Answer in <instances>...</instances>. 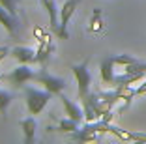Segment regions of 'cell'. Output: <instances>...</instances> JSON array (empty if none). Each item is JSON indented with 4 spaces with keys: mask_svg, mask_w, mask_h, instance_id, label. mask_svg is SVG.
I'll return each mask as SVG.
<instances>
[{
    "mask_svg": "<svg viewBox=\"0 0 146 144\" xmlns=\"http://www.w3.org/2000/svg\"><path fill=\"white\" fill-rule=\"evenodd\" d=\"M19 4H21V0H0V6H4L15 17H19Z\"/></svg>",
    "mask_w": 146,
    "mask_h": 144,
    "instance_id": "9a60e30c",
    "label": "cell"
},
{
    "mask_svg": "<svg viewBox=\"0 0 146 144\" xmlns=\"http://www.w3.org/2000/svg\"><path fill=\"white\" fill-rule=\"evenodd\" d=\"M71 71H73V77H75V81H77V94L79 98H84L86 94L90 92V84H92V75L88 71V58H84L81 64H75L71 66Z\"/></svg>",
    "mask_w": 146,
    "mask_h": 144,
    "instance_id": "3957f363",
    "label": "cell"
},
{
    "mask_svg": "<svg viewBox=\"0 0 146 144\" xmlns=\"http://www.w3.org/2000/svg\"><path fill=\"white\" fill-rule=\"evenodd\" d=\"M21 129H23V133H25V142H26V144H30L32 140H34L36 129H38V122L34 120V116L21 120Z\"/></svg>",
    "mask_w": 146,
    "mask_h": 144,
    "instance_id": "7c38bea8",
    "label": "cell"
},
{
    "mask_svg": "<svg viewBox=\"0 0 146 144\" xmlns=\"http://www.w3.org/2000/svg\"><path fill=\"white\" fill-rule=\"evenodd\" d=\"M112 60H114L116 66H122V68H125V66H129V64L139 62V60L133 58L131 54H118V56H112Z\"/></svg>",
    "mask_w": 146,
    "mask_h": 144,
    "instance_id": "e0dca14e",
    "label": "cell"
},
{
    "mask_svg": "<svg viewBox=\"0 0 146 144\" xmlns=\"http://www.w3.org/2000/svg\"><path fill=\"white\" fill-rule=\"evenodd\" d=\"M103 28H105V25H103V17H101V9L96 8L94 15H92V19H90V25H88V32H90V34H99Z\"/></svg>",
    "mask_w": 146,
    "mask_h": 144,
    "instance_id": "4fadbf2b",
    "label": "cell"
},
{
    "mask_svg": "<svg viewBox=\"0 0 146 144\" xmlns=\"http://www.w3.org/2000/svg\"><path fill=\"white\" fill-rule=\"evenodd\" d=\"M133 142H146V133H131Z\"/></svg>",
    "mask_w": 146,
    "mask_h": 144,
    "instance_id": "ac0fdd59",
    "label": "cell"
},
{
    "mask_svg": "<svg viewBox=\"0 0 146 144\" xmlns=\"http://www.w3.org/2000/svg\"><path fill=\"white\" fill-rule=\"evenodd\" d=\"M71 140H77V142H98L99 140V133L92 131V129H86L82 125V129L71 133Z\"/></svg>",
    "mask_w": 146,
    "mask_h": 144,
    "instance_id": "8fae6325",
    "label": "cell"
},
{
    "mask_svg": "<svg viewBox=\"0 0 146 144\" xmlns=\"http://www.w3.org/2000/svg\"><path fill=\"white\" fill-rule=\"evenodd\" d=\"M2 77H4V81L11 82V84H15V86H25V82L34 81L36 73L28 68V64H19L9 75H2Z\"/></svg>",
    "mask_w": 146,
    "mask_h": 144,
    "instance_id": "5b68a950",
    "label": "cell"
},
{
    "mask_svg": "<svg viewBox=\"0 0 146 144\" xmlns=\"http://www.w3.org/2000/svg\"><path fill=\"white\" fill-rule=\"evenodd\" d=\"M116 64H114V60H112V56H109V58H105L103 62H101V81L105 82V84H114V68Z\"/></svg>",
    "mask_w": 146,
    "mask_h": 144,
    "instance_id": "30bf717a",
    "label": "cell"
},
{
    "mask_svg": "<svg viewBox=\"0 0 146 144\" xmlns=\"http://www.w3.org/2000/svg\"><path fill=\"white\" fill-rule=\"evenodd\" d=\"M8 54H11V49H8L6 45H0V62H2Z\"/></svg>",
    "mask_w": 146,
    "mask_h": 144,
    "instance_id": "d6986e66",
    "label": "cell"
},
{
    "mask_svg": "<svg viewBox=\"0 0 146 144\" xmlns=\"http://www.w3.org/2000/svg\"><path fill=\"white\" fill-rule=\"evenodd\" d=\"M56 129L62 131V133H73V131H77V129H79V122H75V120H71V118L60 120Z\"/></svg>",
    "mask_w": 146,
    "mask_h": 144,
    "instance_id": "5bb4252c",
    "label": "cell"
},
{
    "mask_svg": "<svg viewBox=\"0 0 146 144\" xmlns=\"http://www.w3.org/2000/svg\"><path fill=\"white\" fill-rule=\"evenodd\" d=\"M54 94H51L49 90H38L32 86H25V98H26V109L30 114H39L43 112V109L49 105V101L52 99Z\"/></svg>",
    "mask_w": 146,
    "mask_h": 144,
    "instance_id": "6da1fadb",
    "label": "cell"
},
{
    "mask_svg": "<svg viewBox=\"0 0 146 144\" xmlns=\"http://www.w3.org/2000/svg\"><path fill=\"white\" fill-rule=\"evenodd\" d=\"M58 98H60L62 105H64V110H66V114H68V118L75 120V122H79V123L84 120V110H82L81 107L77 105V103H73L69 98H66L64 94H60Z\"/></svg>",
    "mask_w": 146,
    "mask_h": 144,
    "instance_id": "8992f818",
    "label": "cell"
},
{
    "mask_svg": "<svg viewBox=\"0 0 146 144\" xmlns=\"http://www.w3.org/2000/svg\"><path fill=\"white\" fill-rule=\"evenodd\" d=\"M52 39L51 36H45V38L39 41V49H38V62L41 64L43 69H47V64H49V56L52 52Z\"/></svg>",
    "mask_w": 146,
    "mask_h": 144,
    "instance_id": "ba28073f",
    "label": "cell"
},
{
    "mask_svg": "<svg viewBox=\"0 0 146 144\" xmlns=\"http://www.w3.org/2000/svg\"><path fill=\"white\" fill-rule=\"evenodd\" d=\"M11 56L17 60L19 64H34L38 62V51L30 49V47H13Z\"/></svg>",
    "mask_w": 146,
    "mask_h": 144,
    "instance_id": "52a82bcc",
    "label": "cell"
},
{
    "mask_svg": "<svg viewBox=\"0 0 146 144\" xmlns=\"http://www.w3.org/2000/svg\"><path fill=\"white\" fill-rule=\"evenodd\" d=\"M34 81L38 82V84H41L45 90H49L51 94H54V96H60V94L64 92V88H66V81H64V79L51 75L47 69H43V68L36 73Z\"/></svg>",
    "mask_w": 146,
    "mask_h": 144,
    "instance_id": "277c9868",
    "label": "cell"
},
{
    "mask_svg": "<svg viewBox=\"0 0 146 144\" xmlns=\"http://www.w3.org/2000/svg\"><path fill=\"white\" fill-rule=\"evenodd\" d=\"M9 103H11V94L6 92V90H0V114H6L8 112Z\"/></svg>",
    "mask_w": 146,
    "mask_h": 144,
    "instance_id": "2e32d148",
    "label": "cell"
},
{
    "mask_svg": "<svg viewBox=\"0 0 146 144\" xmlns=\"http://www.w3.org/2000/svg\"><path fill=\"white\" fill-rule=\"evenodd\" d=\"M2 79H4V77H2V75H0V81H2Z\"/></svg>",
    "mask_w": 146,
    "mask_h": 144,
    "instance_id": "ffe728a7",
    "label": "cell"
},
{
    "mask_svg": "<svg viewBox=\"0 0 146 144\" xmlns=\"http://www.w3.org/2000/svg\"><path fill=\"white\" fill-rule=\"evenodd\" d=\"M0 25L4 26L6 30H8V34H15L17 32V26H19V17H15V15H11V13L8 11V9L4 8V6H0Z\"/></svg>",
    "mask_w": 146,
    "mask_h": 144,
    "instance_id": "9c48e42d",
    "label": "cell"
},
{
    "mask_svg": "<svg viewBox=\"0 0 146 144\" xmlns=\"http://www.w3.org/2000/svg\"><path fill=\"white\" fill-rule=\"evenodd\" d=\"M81 0H66L64 4L60 6V11H58V26H56L54 34L60 39H68V23L73 17L75 9L79 8Z\"/></svg>",
    "mask_w": 146,
    "mask_h": 144,
    "instance_id": "7a4b0ae2",
    "label": "cell"
}]
</instances>
